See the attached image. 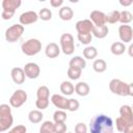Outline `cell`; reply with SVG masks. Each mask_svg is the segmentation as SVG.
<instances>
[{"label": "cell", "instance_id": "obj_1", "mask_svg": "<svg viewBox=\"0 0 133 133\" xmlns=\"http://www.w3.org/2000/svg\"><path fill=\"white\" fill-rule=\"evenodd\" d=\"M90 133H113V121L106 114H98L90 119Z\"/></svg>", "mask_w": 133, "mask_h": 133}, {"label": "cell", "instance_id": "obj_2", "mask_svg": "<svg viewBox=\"0 0 133 133\" xmlns=\"http://www.w3.org/2000/svg\"><path fill=\"white\" fill-rule=\"evenodd\" d=\"M109 89L112 94L121 96V97H127V96H133V84L132 83H126L119 79H112L109 82Z\"/></svg>", "mask_w": 133, "mask_h": 133}, {"label": "cell", "instance_id": "obj_3", "mask_svg": "<svg viewBox=\"0 0 133 133\" xmlns=\"http://www.w3.org/2000/svg\"><path fill=\"white\" fill-rule=\"evenodd\" d=\"M22 4L21 0H3L2 1V8L3 11L1 14V18L3 20H10L17 8H19Z\"/></svg>", "mask_w": 133, "mask_h": 133}, {"label": "cell", "instance_id": "obj_4", "mask_svg": "<svg viewBox=\"0 0 133 133\" xmlns=\"http://www.w3.org/2000/svg\"><path fill=\"white\" fill-rule=\"evenodd\" d=\"M21 50L27 56L36 55L42 50V43L37 38H29L22 44Z\"/></svg>", "mask_w": 133, "mask_h": 133}, {"label": "cell", "instance_id": "obj_5", "mask_svg": "<svg viewBox=\"0 0 133 133\" xmlns=\"http://www.w3.org/2000/svg\"><path fill=\"white\" fill-rule=\"evenodd\" d=\"M24 33V26L21 24H14L5 30V39L8 43H16Z\"/></svg>", "mask_w": 133, "mask_h": 133}, {"label": "cell", "instance_id": "obj_6", "mask_svg": "<svg viewBox=\"0 0 133 133\" xmlns=\"http://www.w3.org/2000/svg\"><path fill=\"white\" fill-rule=\"evenodd\" d=\"M60 47L61 51L65 55H72L75 51V43H74V37L71 33H63L60 36Z\"/></svg>", "mask_w": 133, "mask_h": 133}, {"label": "cell", "instance_id": "obj_7", "mask_svg": "<svg viewBox=\"0 0 133 133\" xmlns=\"http://www.w3.org/2000/svg\"><path fill=\"white\" fill-rule=\"evenodd\" d=\"M27 101V92L23 89H17L9 98V105L14 108L21 107Z\"/></svg>", "mask_w": 133, "mask_h": 133}, {"label": "cell", "instance_id": "obj_8", "mask_svg": "<svg viewBox=\"0 0 133 133\" xmlns=\"http://www.w3.org/2000/svg\"><path fill=\"white\" fill-rule=\"evenodd\" d=\"M23 71H24L25 77H27L29 79H36L41 74V69H39L38 64L35 63V62L26 63Z\"/></svg>", "mask_w": 133, "mask_h": 133}, {"label": "cell", "instance_id": "obj_9", "mask_svg": "<svg viewBox=\"0 0 133 133\" xmlns=\"http://www.w3.org/2000/svg\"><path fill=\"white\" fill-rule=\"evenodd\" d=\"M118 36L124 44L131 43L133 38V29L130 25H121L118 27Z\"/></svg>", "mask_w": 133, "mask_h": 133}, {"label": "cell", "instance_id": "obj_10", "mask_svg": "<svg viewBox=\"0 0 133 133\" xmlns=\"http://www.w3.org/2000/svg\"><path fill=\"white\" fill-rule=\"evenodd\" d=\"M38 20V15L33 11V10H28L25 11L23 14H21V16L19 17V21L21 25H29V24H33Z\"/></svg>", "mask_w": 133, "mask_h": 133}, {"label": "cell", "instance_id": "obj_11", "mask_svg": "<svg viewBox=\"0 0 133 133\" xmlns=\"http://www.w3.org/2000/svg\"><path fill=\"white\" fill-rule=\"evenodd\" d=\"M51 102L59 110H68L69 99H66L65 97H63L61 95H58V94H54L51 97Z\"/></svg>", "mask_w": 133, "mask_h": 133}, {"label": "cell", "instance_id": "obj_12", "mask_svg": "<svg viewBox=\"0 0 133 133\" xmlns=\"http://www.w3.org/2000/svg\"><path fill=\"white\" fill-rule=\"evenodd\" d=\"M94 24L91 23L90 20L88 19H84V20H80L76 23V30L78 33L80 34H85V33H91Z\"/></svg>", "mask_w": 133, "mask_h": 133}, {"label": "cell", "instance_id": "obj_13", "mask_svg": "<svg viewBox=\"0 0 133 133\" xmlns=\"http://www.w3.org/2000/svg\"><path fill=\"white\" fill-rule=\"evenodd\" d=\"M89 18L94 26H103L106 24V15L100 10H92L89 14Z\"/></svg>", "mask_w": 133, "mask_h": 133}, {"label": "cell", "instance_id": "obj_14", "mask_svg": "<svg viewBox=\"0 0 133 133\" xmlns=\"http://www.w3.org/2000/svg\"><path fill=\"white\" fill-rule=\"evenodd\" d=\"M115 125H116L117 131H119V132H123V133H133V123L127 122L126 119H124L121 116L116 118Z\"/></svg>", "mask_w": 133, "mask_h": 133}, {"label": "cell", "instance_id": "obj_15", "mask_svg": "<svg viewBox=\"0 0 133 133\" xmlns=\"http://www.w3.org/2000/svg\"><path fill=\"white\" fill-rule=\"evenodd\" d=\"M10 76H11V79L12 81L16 83V84H22L24 83L25 81V74H24V71L23 69L19 68V66H16V68H12L11 71H10Z\"/></svg>", "mask_w": 133, "mask_h": 133}, {"label": "cell", "instance_id": "obj_16", "mask_svg": "<svg viewBox=\"0 0 133 133\" xmlns=\"http://www.w3.org/2000/svg\"><path fill=\"white\" fill-rule=\"evenodd\" d=\"M60 53V48L58 47V45L56 43H49L46 46L45 49V54L47 57L49 58H55L59 55Z\"/></svg>", "mask_w": 133, "mask_h": 133}, {"label": "cell", "instance_id": "obj_17", "mask_svg": "<svg viewBox=\"0 0 133 133\" xmlns=\"http://www.w3.org/2000/svg\"><path fill=\"white\" fill-rule=\"evenodd\" d=\"M109 32V29L106 25H103V26H94L92 27V30H91V34L97 37V38H104L107 36Z\"/></svg>", "mask_w": 133, "mask_h": 133}, {"label": "cell", "instance_id": "obj_18", "mask_svg": "<svg viewBox=\"0 0 133 133\" xmlns=\"http://www.w3.org/2000/svg\"><path fill=\"white\" fill-rule=\"evenodd\" d=\"M119 115L127 122L133 123V111L131 106L129 105H122L119 108Z\"/></svg>", "mask_w": 133, "mask_h": 133}, {"label": "cell", "instance_id": "obj_19", "mask_svg": "<svg viewBox=\"0 0 133 133\" xmlns=\"http://www.w3.org/2000/svg\"><path fill=\"white\" fill-rule=\"evenodd\" d=\"M69 66L75 68V69H78V70H81V71H82V70L85 69V66H86V61H85V59H84L83 57H81V56H75V57H73V58L70 60Z\"/></svg>", "mask_w": 133, "mask_h": 133}, {"label": "cell", "instance_id": "obj_20", "mask_svg": "<svg viewBox=\"0 0 133 133\" xmlns=\"http://www.w3.org/2000/svg\"><path fill=\"white\" fill-rule=\"evenodd\" d=\"M90 91V87L86 82H78L75 85V92L80 97H86Z\"/></svg>", "mask_w": 133, "mask_h": 133}, {"label": "cell", "instance_id": "obj_21", "mask_svg": "<svg viewBox=\"0 0 133 133\" xmlns=\"http://www.w3.org/2000/svg\"><path fill=\"white\" fill-rule=\"evenodd\" d=\"M14 123L12 114L6 116H0V133L8 130Z\"/></svg>", "mask_w": 133, "mask_h": 133}, {"label": "cell", "instance_id": "obj_22", "mask_svg": "<svg viewBox=\"0 0 133 133\" xmlns=\"http://www.w3.org/2000/svg\"><path fill=\"white\" fill-rule=\"evenodd\" d=\"M59 18L62 21H70L74 17V11L70 6H62L58 11Z\"/></svg>", "mask_w": 133, "mask_h": 133}, {"label": "cell", "instance_id": "obj_23", "mask_svg": "<svg viewBox=\"0 0 133 133\" xmlns=\"http://www.w3.org/2000/svg\"><path fill=\"white\" fill-rule=\"evenodd\" d=\"M110 51L113 55H116V56H119L122 54L125 53L126 51V46L124 43L122 42H114L111 46H110Z\"/></svg>", "mask_w": 133, "mask_h": 133}, {"label": "cell", "instance_id": "obj_24", "mask_svg": "<svg viewBox=\"0 0 133 133\" xmlns=\"http://www.w3.org/2000/svg\"><path fill=\"white\" fill-rule=\"evenodd\" d=\"M43 117H44L43 112L41 110H37V109L31 110L28 113V119L32 124H38V123H41L42 119H43Z\"/></svg>", "mask_w": 133, "mask_h": 133}, {"label": "cell", "instance_id": "obj_25", "mask_svg": "<svg viewBox=\"0 0 133 133\" xmlns=\"http://www.w3.org/2000/svg\"><path fill=\"white\" fill-rule=\"evenodd\" d=\"M59 88H60V91H61L64 96H71V95H73L74 91H75V86H74L70 81H63V82L60 84Z\"/></svg>", "mask_w": 133, "mask_h": 133}, {"label": "cell", "instance_id": "obj_26", "mask_svg": "<svg viewBox=\"0 0 133 133\" xmlns=\"http://www.w3.org/2000/svg\"><path fill=\"white\" fill-rule=\"evenodd\" d=\"M92 69L96 73H103L107 69V63L104 59H101V58L96 59L92 63Z\"/></svg>", "mask_w": 133, "mask_h": 133}, {"label": "cell", "instance_id": "obj_27", "mask_svg": "<svg viewBox=\"0 0 133 133\" xmlns=\"http://www.w3.org/2000/svg\"><path fill=\"white\" fill-rule=\"evenodd\" d=\"M98 55V50L96 47L92 46H87L86 48L83 49V56L85 59H94Z\"/></svg>", "mask_w": 133, "mask_h": 133}, {"label": "cell", "instance_id": "obj_28", "mask_svg": "<svg viewBox=\"0 0 133 133\" xmlns=\"http://www.w3.org/2000/svg\"><path fill=\"white\" fill-rule=\"evenodd\" d=\"M132 20H133V16L129 10L119 11V20H118V22H121L123 25H128Z\"/></svg>", "mask_w": 133, "mask_h": 133}, {"label": "cell", "instance_id": "obj_29", "mask_svg": "<svg viewBox=\"0 0 133 133\" xmlns=\"http://www.w3.org/2000/svg\"><path fill=\"white\" fill-rule=\"evenodd\" d=\"M49 96H50V90L48 88V86L46 85H42L37 88L36 90V97L37 99H46L49 100Z\"/></svg>", "mask_w": 133, "mask_h": 133}, {"label": "cell", "instance_id": "obj_30", "mask_svg": "<svg viewBox=\"0 0 133 133\" xmlns=\"http://www.w3.org/2000/svg\"><path fill=\"white\" fill-rule=\"evenodd\" d=\"M53 121L55 124H58V123H64L66 121V113L63 111V110H56L54 113H53Z\"/></svg>", "mask_w": 133, "mask_h": 133}, {"label": "cell", "instance_id": "obj_31", "mask_svg": "<svg viewBox=\"0 0 133 133\" xmlns=\"http://www.w3.org/2000/svg\"><path fill=\"white\" fill-rule=\"evenodd\" d=\"M39 133H54V123L46 121L39 128Z\"/></svg>", "mask_w": 133, "mask_h": 133}, {"label": "cell", "instance_id": "obj_32", "mask_svg": "<svg viewBox=\"0 0 133 133\" xmlns=\"http://www.w3.org/2000/svg\"><path fill=\"white\" fill-rule=\"evenodd\" d=\"M119 20V11L118 10H112L109 14L106 15V23L115 24Z\"/></svg>", "mask_w": 133, "mask_h": 133}, {"label": "cell", "instance_id": "obj_33", "mask_svg": "<svg viewBox=\"0 0 133 133\" xmlns=\"http://www.w3.org/2000/svg\"><path fill=\"white\" fill-rule=\"evenodd\" d=\"M81 74H82L81 70H78V69H75V68H71V66H69V69H68V77L71 80H78L81 77Z\"/></svg>", "mask_w": 133, "mask_h": 133}, {"label": "cell", "instance_id": "obj_34", "mask_svg": "<svg viewBox=\"0 0 133 133\" xmlns=\"http://www.w3.org/2000/svg\"><path fill=\"white\" fill-rule=\"evenodd\" d=\"M37 15H38V19H41L43 21H49L52 19V11L47 7L42 8Z\"/></svg>", "mask_w": 133, "mask_h": 133}, {"label": "cell", "instance_id": "obj_35", "mask_svg": "<svg viewBox=\"0 0 133 133\" xmlns=\"http://www.w3.org/2000/svg\"><path fill=\"white\" fill-rule=\"evenodd\" d=\"M77 37H78V39H79V42H80L81 44H83V45H88V44L91 42L92 35H91V33H85V34H80V33H78V34H77Z\"/></svg>", "mask_w": 133, "mask_h": 133}, {"label": "cell", "instance_id": "obj_36", "mask_svg": "<svg viewBox=\"0 0 133 133\" xmlns=\"http://www.w3.org/2000/svg\"><path fill=\"white\" fill-rule=\"evenodd\" d=\"M11 114V108L8 104H1L0 105V116H6Z\"/></svg>", "mask_w": 133, "mask_h": 133}, {"label": "cell", "instance_id": "obj_37", "mask_svg": "<svg viewBox=\"0 0 133 133\" xmlns=\"http://www.w3.org/2000/svg\"><path fill=\"white\" fill-rule=\"evenodd\" d=\"M35 106L38 108V110H44L49 106V100L46 99H37L35 101Z\"/></svg>", "mask_w": 133, "mask_h": 133}, {"label": "cell", "instance_id": "obj_38", "mask_svg": "<svg viewBox=\"0 0 133 133\" xmlns=\"http://www.w3.org/2000/svg\"><path fill=\"white\" fill-rule=\"evenodd\" d=\"M80 104L76 99H69V105H68V110L69 111H76L78 110Z\"/></svg>", "mask_w": 133, "mask_h": 133}, {"label": "cell", "instance_id": "obj_39", "mask_svg": "<svg viewBox=\"0 0 133 133\" xmlns=\"http://www.w3.org/2000/svg\"><path fill=\"white\" fill-rule=\"evenodd\" d=\"M66 132V125L64 123H54V133H65Z\"/></svg>", "mask_w": 133, "mask_h": 133}, {"label": "cell", "instance_id": "obj_40", "mask_svg": "<svg viewBox=\"0 0 133 133\" xmlns=\"http://www.w3.org/2000/svg\"><path fill=\"white\" fill-rule=\"evenodd\" d=\"M26 132H27V128L24 125H17L8 131V133H26Z\"/></svg>", "mask_w": 133, "mask_h": 133}, {"label": "cell", "instance_id": "obj_41", "mask_svg": "<svg viewBox=\"0 0 133 133\" xmlns=\"http://www.w3.org/2000/svg\"><path fill=\"white\" fill-rule=\"evenodd\" d=\"M75 133H87V127L84 123H78L75 126Z\"/></svg>", "mask_w": 133, "mask_h": 133}, {"label": "cell", "instance_id": "obj_42", "mask_svg": "<svg viewBox=\"0 0 133 133\" xmlns=\"http://www.w3.org/2000/svg\"><path fill=\"white\" fill-rule=\"evenodd\" d=\"M50 4L52 7H59L63 4V0H50Z\"/></svg>", "mask_w": 133, "mask_h": 133}, {"label": "cell", "instance_id": "obj_43", "mask_svg": "<svg viewBox=\"0 0 133 133\" xmlns=\"http://www.w3.org/2000/svg\"><path fill=\"white\" fill-rule=\"evenodd\" d=\"M133 3V0H128V1H124V0H121L119 1V4L123 5V6H129Z\"/></svg>", "mask_w": 133, "mask_h": 133}, {"label": "cell", "instance_id": "obj_44", "mask_svg": "<svg viewBox=\"0 0 133 133\" xmlns=\"http://www.w3.org/2000/svg\"><path fill=\"white\" fill-rule=\"evenodd\" d=\"M132 49H133V45H130L129 48H128V51H129V55H130V56H133V54H132Z\"/></svg>", "mask_w": 133, "mask_h": 133}, {"label": "cell", "instance_id": "obj_45", "mask_svg": "<svg viewBox=\"0 0 133 133\" xmlns=\"http://www.w3.org/2000/svg\"><path fill=\"white\" fill-rule=\"evenodd\" d=\"M68 133H72V132H68Z\"/></svg>", "mask_w": 133, "mask_h": 133}]
</instances>
